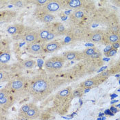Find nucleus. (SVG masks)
<instances>
[{"label":"nucleus","instance_id":"nucleus-37","mask_svg":"<svg viewBox=\"0 0 120 120\" xmlns=\"http://www.w3.org/2000/svg\"><path fill=\"white\" fill-rule=\"evenodd\" d=\"M117 95H116V94H112V95H111V99H115V98H117Z\"/></svg>","mask_w":120,"mask_h":120},{"label":"nucleus","instance_id":"nucleus-12","mask_svg":"<svg viewBox=\"0 0 120 120\" xmlns=\"http://www.w3.org/2000/svg\"><path fill=\"white\" fill-rule=\"evenodd\" d=\"M104 40L106 44H110V43L113 44L115 43L119 42V41H120V35H119L118 34L111 32V34H108L107 36H106L105 38H104Z\"/></svg>","mask_w":120,"mask_h":120},{"label":"nucleus","instance_id":"nucleus-26","mask_svg":"<svg viewBox=\"0 0 120 120\" xmlns=\"http://www.w3.org/2000/svg\"><path fill=\"white\" fill-rule=\"evenodd\" d=\"M56 37H58V35L56 32H50V34L48 35V37L47 38V41H52V39H54Z\"/></svg>","mask_w":120,"mask_h":120},{"label":"nucleus","instance_id":"nucleus-35","mask_svg":"<svg viewBox=\"0 0 120 120\" xmlns=\"http://www.w3.org/2000/svg\"><path fill=\"white\" fill-rule=\"evenodd\" d=\"M71 10H65V14L66 15H69L71 14Z\"/></svg>","mask_w":120,"mask_h":120},{"label":"nucleus","instance_id":"nucleus-31","mask_svg":"<svg viewBox=\"0 0 120 120\" xmlns=\"http://www.w3.org/2000/svg\"><path fill=\"white\" fill-rule=\"evenodd\" d=\"M112 48L113 49H117V48H119L120 47V43L119 42H117V43H113L112 45Z\"/></svg>","mask_w":120,"mask_h":120},{"label":"nucleus","instance_id":"nucleus-7","mask_svg":"<svg viewBox=\"0 0 120 120\" xmlns=\"http://www.w3.org/2000/svg\"><path fill=\"white\" fill-rule=\"evenodd\" d=\"M26 50L28 53L32 54H41L45 52L44 46L40 43H29L26 46Z\"/></svg>","mask_w":120,"mask_h":120},{"label":"nucleus","instance_id":"nucleus-9","mask_svg":"<svg viewBox=\"0 0 120 120\" xmlns=\"http://www.w3.org/2000/svg\"><path fill=\"white\" fill-rule=\"evenodd\" d=\"M62 45L60 42L52 41L48 43H46L44 45V49H45V52H46L47 53H52L60 49Z\"/></svg>","mask_w":120,"mask_h":120},{"label":"nucleus","instance_id":"nucleus-18","mask_svg":"<svg viewBox=\"0 0 120 120\" xmlns=\"http://www.w3.org/2000/svg\"><path fill=\"white\" fill-rule=\"evenodd\" d=\"M32 104L33 103H28V104H26L23 105L21 107V109H19V117H20L22 119H24V117H25L26 114L27 113V112L30 109Z\"/></svg>","mask_w":120,"mask_h":120},{"label":"nucleus","instance_id":"nucleus-17","mask_svg":"<svg viewBox=\"0 0 120 120\" xmlns=\"http://www.w3.org/2000/svg\"><path fill=\"white\" fill-rule=\"evenodd\" d=\"M98 81L96 80L95 78L93 79H89L84 82L81 84V88L82 89H87V88H91L93 86H95L98 84Z\"/></svg>","mask_w":120,"mask_h":120},{"label":"nucleus","instance_id":"nucleus-29","mask_svg":"<svg viewBox=\"0 0 120 120\" xmlns=\"http://www.w3.org/2000/svg\"><path fill=\"white\" fill-rule=\"evenodd\" d=\"M112 49V45H108V46L106 47L104 49V54H106V53L109 52Z\"/></svg>","mask_w":120,"mask_h":120},{"label":"nucleus","instance_id":"nucleus-13","mask_svg":"<svg viewBox=\"0 0 120 120\" xmlns=\"http://www.w3.org/2000/svg\"><path fill=\"white\" fill-rule=\"evenodd\" d=\"M23 28H24L23 26H21V25L10 26L7 28V32L10 34H12V35L17 34L21 33L23 30Z\"/></svg>","mask_w":120,"mask_h":120},{"label":"nucleus","instance_id":"nucleus-42","mask_svg":"<svg viewBox=\"0 0 120 120\" xmlns=\"http://www.w3.org/2000/svg\"><path fill=\"white\" fill-rule=\"evenodd\" d=\"M106 120V117H103L102 118V120Z\"/></svg>","mask_w":120,"mask_h":120},{"label":"nucleus","instance_id":"nucleus-25","mask_svg":"<svg viewBox=\"0 0 120 120\" xmlns=\"http://www.w3.org/2000/svg\"><path fill=\"white\" fill-rule=\"evenodd\" d=\"M84 93V89L80 88V89H78L76 90H75L73 91V95L74 98L75 97H81Z\"/></svg>","mask_w":120,"mask_h":120},{"label":"nucleus","instance_id":"nucleus-41","mask_svg":"<svg viewBox=\"0 0 120 120\" xmlns=\"http://www.w3.org/2000/svg\"><path fill=\"white\" fill-rule=\"evenodd\" d=\"M104 115H105V114H104V113H100L99 116H100V117H101V116H104Z\"/></svg>","mask_w":120,"mask_h":120},{"label":"nucleus","instance_id":"nucleus-8","mask_svg":"<svg viewBox=\"0 0 120 120\" xmlns=\"http://www.w3.org/2000/svg\"><path fill=\"white\" fill-rule=\"evenodd\" d=\"M23 39L28 44L29 43H38V41H39L38 34L37 32L30 31L24 35Z\"/></svg>","mask_w":120,"mask_h":120},{"label":"nucleus","instance_id":"nucleus-11","mask_svg":"<svg viewBox=\"0 0 120 120\" xmlns=\"http://www.w3.org/2000/svg\"><path fill=\"white\" fill-rule=\"evenodd\" d=\"M54 16L52 14L50 13H46L41 12L39 14H38V19H39L41 22L45 23H49L54 21Z\"/></svg>","mask_w":120,"mask_h":120},{"label":"nucleus","instance_id":"nucleus-47","mask_svg":"<svg viewBox=\"0 0 120 120\" xmlns=\"http://www.w3.org/2000/svg\"></svg>","mask_w":120,"mask_h":120},{"label":"nucleus","instance_id":"nucleus-34","mask_svg":"<svg viewBox=\"0 0 120 120\" xmlns=\"http://www.w3.org/2000/svg\"><path fill=\"white\" fill-rule=\"evenodd\" d=\"M110 111H111L112 113H115V112H117V109H116L115 107H114V106H112V107H111V109H110Z\"/></svg>","mask_w":120,"mask_h":120},{"label":"nucleus","instance_id":"nucleus-27","mask_svg":"<svg viewBox=\"0 0 120 120\" xmlns=\"http://www.w3.org/2000/svg\"><path fill=\"white\" fill-rule=\"evenodd\" d=\"M13 3V5L16 7H19V8H21L23 6V3L24 1H12Z\"/></svg>","mask_w":120,"mask_h":120},{"label":"nucleus","instance_id":"nucleus-39","mask_svg":"<svg viewBox=\"0 0 120 120\" xmlns=\"http://www.w3.org/2000/svg\"><path fill=\"white\" fill-rule=\"evenodd\" d=\"M117 102H118V100H112V101L111 102V104H115V103H117Z\"/></svg>","mask_w":120,"mask_h":120},{"label":"nucleus","instance_id":"nucleus-30","mask_svg":"<svg viewBox=\"0 0 120 120\" xmlns=\"http://www.w3.org/2000/svg\"><path fill=\"white\" fill-rule=\"evenodd\" d=\"M101 56V54L100 52H95L91 57L93 58H98Z\"/></svg>","mask_w":120,"mask_h":120},{"label":"nucleus","instance_id":"nucleus-10","mask_svg":"<svg viewBox=\"0 0 120 120\" xmlns=\"http://www.w3.org/2000/svg\"><path fill=\"white\" fill-rule=\"evenodd\" d=\"M84 1L80 0H69L65 1V8H69V10L79 8L82 6Z\"/></svg>","mask_w":120,"mask_h":120},{"label":"nucleus","instance_id":"nucleus-6","mask_svg":"<svg viewBox=\"0 0 120 120\" xmlns=\"http://www.w3.org/2000/svg\"><path fill=\"white\" fill-rule=\"evenodd\" d=\"M41 115L40 110L35 104H32L30 109L24 117L25 120H34L38 119Z\"/></svg>","mask_w":120,"mask_h":120},{"label":"nucleus","instance_id":"nucleus-3","mask_svg":"<svg viewBox=\"0 0 120 120\" xmlns=\"http://www.w3.org/2000/svg\"><path fill=\"white\" fill-rule=\"evenodd\" d=\"M73 91L71 87L69 86L60 90L56 94L54 99V107L57 113L64 115L68 111L74 98Z\"/></svg>","mask_w":120,"mask_h":120},{"label":"nucleus","instance_id":"nucleus-32","mask_svg":"<svg viewBox=\"0 0 120 120\" xmlns=\"http://www.w3.org/2000/svg\"><path fill=\"white\" fill-rule=\"evenodd\" d=\"M109 75H110V73H109V71H104V73H102V75H101V76H104V77H108V76H109Z\"/></svg>","mask_w":120,"mask_h":120},{"label":"nucleus","instance_id":"nucleus-28","mask_svg":"<svg viewBox=\"0 0 120 120\" xmlns=\"http://www.w3.org/2000/svg\"><path fill=\"white\" fill-rule=\"evenodd\" d=\"M116 53H117V49L112 48L109 52H108L106 54H104L106 57H111V56H113L115 54H116Z\"/></svg>","mask_w":120,"mask_h":120},{"label":"nucleus","instance_id":"nucleus-38","mask_svg":"<svg viewBox=\"0 0 120 120\" xmlns=\"http://www.w3.org/2000/svg\"><path fill=\"white\" fill-rule=\"evenodd\" d=\"M85 46H89V47H93L94 45L93 43H86L85 44Z\"/></svg>","mask_w":120,"mask_h":120},{"label":"nucleus","instance_id":"nucleus-4","mask_svg":"<svg viewBox=\"0 0 120 120\" xmlns=\"http://www.w3.org/2000/svg\"><path fill=\"white\" fill-rule=\"evenodd\" d=\"M65 8V1L49 0L43 6L38 8V10H41L40 11L43 12L52 14L53 12H58Z\"/></svg>","mask_w":120,"mask_h":120},{"label":"nucleus","instance_id":"nucleus-44","mask_svg":"<svg viewBox=\"0 0 120 120\" xmlns=\"http://www.w3.org/2000/svg\"><path fill=\"white\" fill-rule=\"evenodd\" d=\"M117 106H118V107H120V104H119V105H117Z\"/></svg>","mask_w":120,"mask_h":120},{"label":"nucleus","instance_id":"nucleus-45","mask_svg":"<svg viewBox=\"0 0 120 120\" xmlns=\"http://www.w3.org/2000/svg\"><path fill=\"white\" fill-rule=\"evenodd\" d=\"M118 91H120V89H119V90H118Z\"/></svg>","mask_w":120,"mask_h":120},{"label":"nucleus","instance_id":"nucleus-24","mask_svg":"<svg viewBox=\"0 0 120 120\" xmlns=\"http://www.w3.org/2000/svg\"><path fill=\"white\" fill-rule=\"evenodd\" d=\"M95 52H96L95 48H89L85 51H84L83 54L85 56H91Z\"/></svg>","mask_w":120,"mask_h":120},{"label":"nucleus","instance_id":"nucleus-43","mask_svg":"<svg viewBox=\"0 0 120 120\" xmlns=\"http://www.w3.org/2000/svg\"><path fill=\"white\" fill-rule=\"evenodd\" d=\"M98 120H102V118H98Z\"/></svg>","mask_w":120,"mask_h":120},{"label":"nucleus","instance_id":"nucleus-33","mask_svg":"<svg viewBox=\"0 0 120 120\" xmlns=\"http://www.w3.org/2000/svg\"><path fill=\"white\" fill-rule=\"evenodd\" d=\"M104 114H106V115H113V113L111 112V111H110V109L106 110L105 112H104Z\"/></svg>","mask_w":120,"mask_h":120},{"label":"nucleus","instance_id":"nucleus-20","mask_svg":"<svg viewBox=\"0 0 120 120\" xmlns=\"http://www.w3.org/2000/svg\"><path fill=\"white\" fill-rule=\"evenodd\" d=\"M90 39L93 42H100L102 40L104 39V35L100 32L98 31L93 32L90 37Z\"/></svg>","mask_w":120,"mask_h":120},{"label":"nucleus","instance_id":"nucleus-1","mask_svg":"<svg viewBox=\"0 0 120 120\" xmlns=\"http://www.w3.org/2000/svg\"><path fill=\"white\" fill-rule=\"evenodd\" d=\"M54 90V84L46 75H36L30 80L29 93L34 102H41L45 100Z\"/></svg>","mask_w":120,"mask_h":120},{"label":"nucleus","instance_id":"nucleus-40","mask_svg":"<svg viewBox=\"0 0 120 120\" xmlns=\"http://www.w3.org/2000/svg\"><path fill=\"white\" fill-rule=\"evenodd\" d=\"M103 60H104V61H109V60H110V58H104Z\"/></svg>","mask_w":120,"mask_h":120},{"label":"nucleus","instance_id":"nucleus-16","mask_svg":"<svg viewBox=\"0 0 120 120\" xmlns=\"http://www.w3.org/2000/svg\"><path fill=\"white\" fill-rule=\"evenodd\" d=\"M38 37H39V40L42 42H47V38L48 37V35L50 34V30L48 28H43L40 30L38 32Z\"/></svg>","mask_w":120,"mask_h":120},{"label":"nucleus","instance_id":"nucleus-19","mask_svg":"<svg viewBox=\"0 0 120 120\" xmlns=\"http://www.w3.org/2000/svg\"><path fill=\"white\" fill-rule=\"evenodd\" d=\"M11 54L9 51H4V52H1L0 54V63L1 64H5L8 63L10 60Z\"/></svg>","mask_w":120,"mask_h":120},{"label":"nucleus","instance_id":"nucleus-2","mask_svg":"<svg viewBox=\"0 0 120 120\" xmlns=\"http://www.w3.org/2000/svg\"><path fill=\"white\" fill-rule=\"evenodd\" d=\"M30 80L22 76L10 80L6 88L17 100L19 98H23L30 95Z\"/></svg>","mask_w":120,"mask_h":120},{"label":"nucleus","instance_id":"nucleus-21","mask_svg":"<svg viewBox=\"0 0 120 120\" xmlns=\"http://www.w3.org/2000/svg\"><path fill=\"white\" fill-rule=\"evenodd\" d=\"M54 56L52 57L49 59L45 60L44 63V67L47 70L49 71H53V67H54Z\"/></svg>","mask_w":120,"mask_h":120},{"label":"nucleus","instance_id":"nucleus-22","mask_svg":"<svg viewBox=\"0 0 120 120\" xmlns=\"http://www.w3.org/2000/svg\"><path fill=\"white\" fill-rule=\"evenodd\" d=\"M83 15V12L80 11V10H78V11L74 12V13L71 15V17H70V18H71V19H73V20H78V19H80L82 18Z\"/></svg>","mask_w":120,"mask_h":120},{"label":"nucleus","instance_id":"nucleus-46","mask_svg":"<svg viewBox=\"0 0 120 120\" xmlns=\"http://www.w3.org/2000/svg\"></svg>","mask_w":120,"mask_h":120},{"label":"nucleus","instance_id":"nucleus-5","mask_svg":"<svg viewBox=\"0 0 120 120\" xmlns=\"http://www.w3.org/2000/svg\"><path fill=\"white\" fill-rule=\"evenodd\" d=\"M16 99L5 87L0 90V107L1 111L8 110L12 106Z\"/></svg>","mask_w":120,"mask_h":120},{"label":"nucleus","instance_id":"nucleus-14","mask_svg":"<svg viewBox=\"0 0 120 120\" xmlns=\"http://www.w3.org/2000/svg\"><path fill=\"white\" fill-rule=\"evenodd\" d=\"M65 59L63 56H54V67L53 71H57L63 67L65 63Z\"/></svg>","mask_w":120,"mask_h":120},{"label":"nucleus","instance_id":"nucleus-23","mask_svg":"<svg viewBox=\"0 0 120 120\" xmlns=\"http://www.w3.org/2000/svg\"><path fill=\"white\" fill-rule=\"evenodd\" d=\"M36 65V62L34 60H28L24 61L23 63V66L26 69H32Z\"/></svg>","mask_w":120,"mask_h":120},{"label":"nucleus","instance_id":"nucleus-15","mask_svg":"<svg viewBox=\"0 0 120 120\" xmlns=\"http://www.w3.org/2000/svg\"><path fill=\"white\" fill-rule=\"evenodd\" d=\"M80 53L78 52L75 51H69V52H66L63 54V57L65 59V60H72L78 58Z\"/></svg>","mask_w":120,"mask_h":120},{"label":"nucleus","instance_id":"nucleus-36","mask_svg":"<svg viewBox=\"0 0 120 120\" xmlns=\"http://www.w3.org/2000/svg\"><path fill=\"white\" fill-rule=\"evenodd\" d=\"M106 68H107V67H106V66H105V67H102V68H101V69H100V70H99L98 72H101V71H102L103 70L106 69Z\"/></svg>","mask_w":120,"mask_h":120}]
</instances>
